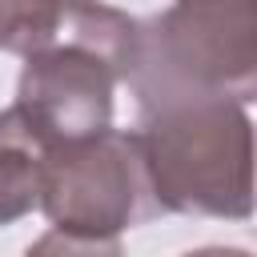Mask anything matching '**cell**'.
Instances as JSON below:
<instances>
[{
	"instance_id": "obj_1",
	"label": "cell",
	"mask_w": 257,
	"mask_h": 257,
	"mask_svg": "<svg viewBox=\"0 0 257 257\" xmlns=\"http://www.w3.org/2000/svg\"><path fill=\"white\" fill-rule=\"evenodd\" d=\"M124 84L145 120L201 104L241 108L257 88V4H173L141 20Z\"/></svg>"
},
{
	"instance_id": "obj_2",
	"label": "cell",
	"mask_w": 257,
	"mask_h": 257,
	"mask_svg": "<svg viewBox=\"0 0 257 257\" xmlns=\"http://www.w3.org/2000/svg\"><path fill=\"white\" fill-rule=\"evenodd\" d=\"M137 24L108 4H64L56 40L24 60L12 108L48 145L104 133L112 120V88L133 68Z\"/></svg>"
},
{
	"instance_id": "obj_3",
	"label": "cell",
	"mask_w": 257,
	"mask_h": 257,
	"mask_svg": "<svg viewBox=\"0 0 257 257\" xmlns=\"http://www.w3.org/2000/svg\"><path fill=\"white\" fill-rule=\"evenodd\" d=\"M141 153L161 213L249 217L253 128L237 104H201L149 116Z\"/></svg>"
},
{
	"instance_id": "obj_4",
	"label": "cell",
	"mask_w": 257,
	"mask_h": 257,
	"mask_svg": "<svg viewBox=\"0 0 257 257\" xmlns=\"http://www.w3.org/2000/svg\"><path fill=\"white\" fill-rule=\"evenodd\" d=\"M36 209L72 237H116L128 225L161 217L141 137L104 128L72 145H52Z\"/></svg>"
},
{
	"instance_id": "obj_5",
	"label": "cell",
	"mask_w": 257,
	"mask_h": 257,
	"mask_svg": "<svg viewBox=\"0 0 257 257\" xmlns=\"http://www.w3.org/2000/svg\"><path fill=\"white\" fill-rule=\"evenodd\" d=\"M48 149L52 145L16 108L0 112V225H12L40 205Z\"/></svg>"
},
{
	"instance_id": "obj_6",
	"label": "cell",
	"mask_w": 257,
	"mask_h": 257,
	"mask_svg": "<svg viewBox=\"0 0 257 257\" xmlns=\"http://www.w3.org/2000/svg\"><path fill=\"white\" fill-rule=\"evenodd\" d=\"M60 16L64 4H0V48L28 60L56 40Z\"/></svg>"
},
{
	"instance_id": "obj_7",
	"label": "cell",
	"mask_w": 257,
	"mask_h": 257,
	"mask_svg": "<svg viewBox=\"0 0 257 257\" xmlns=\"http://www.w3.org/2000/svg\"><path fill=\"white\" fill-rule=\"evenodd\" d=\"M24 257H124L116 237H72V233H44L24 249Z\"/></svg>"
},
{
	"instance_id": "obj_8",
	"label": "cell",
	"mask_w": 257,
	"mask_h": 257,
	"mask_svg": "<svg viewBox=\"0 0 257 257\" xmlns=\"http://www.w3.org/2000/svg\"><path fill=\"white\" fill-rule=\"evenodd\" d=\"M185 257H249L245 249H197V253H185Z\"/></svg>"
}]
</instances>
